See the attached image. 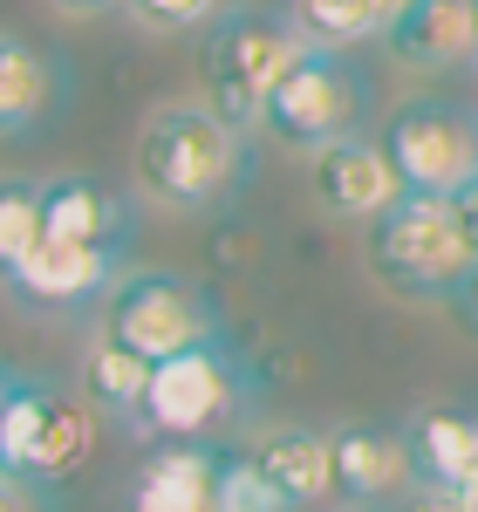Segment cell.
Here are the masks:
<instances>
[{"mask_svg": "<svg viewBox=\"0 0 478 512\" xmlns=\"http://www.w3.org/2000/svg\"><path fill=\"white\" fill-rule=\"evenodd\" d=\"M212 512H287V499L260 478V465L246 451H226L219 458V485H212Z\"/></svg>", "mask_w": 478, "mask_h": 512, "instance_id": "21", "label": "cell"}, {"mask_svg": "<svg viewBox=\"0 0 478 512\" xmlns=\"http://www.w3.org/2000/svg\"><path fill=\"white\" fill-rule=\"evenodd\" d=\"M246 158H253V130H239L212 103L185 96V103H158L144 117L130 171H137V192L151 205L199 219V212H219L239 192Z\"/></svg>", "mask_w": 478, "mask_h": 512, "instance_id": "1", "label": "cell"}, {"mask_svg": "<svg viewBox=\"0 0 478 512\" xmlns=\"http://www.w3.org/2000/svg\"><path fill=\"white\" fill-rule=\"evenodd\" d=\"M458 205H465V219H472V233H478V185H472L465 198H458Z\"/></svg>", "mask_w": 478, "mask_h": 512, "instance_id": "28", "label": "cell"}, {"mask_svg": "<svg viewBox=\"0 0 478 512\" xmlns=\"http://www.w3.org/2000/svg\"><path fill=\"white\" fill-rule=\"evenodd\" d=\"M48 239V205H41V178H0V280L14 274L28 253Z\"/></svg>", "mask_w": 478, "mask_h": 512, "instance_id": "20", "label": "cell"}, {"mask_svg": "<svg viewBox=\"0 0 478 512\" xmlns=\"http://www.w3.org/2000/svg\"><path fill=\"white\" fill-rule=\"evenodd\" d=\"M308 35L280 7H233L205 35V103L239 130H260V110L280 89V76L301 62Z\"/></svg>", "mask_w": 478, "mask_h": 512, "instance_id": "4", "label": "cell"}, {"mask_svg": "<svg viewBox=\"0 0 478 512\" xmlns=\"http://www.w3.org/2000/svg\"><path fill=\"white\" fill-rule=\"evenodd\" d=\"M96 424L103 417L89 410V396L62 390L48 376H14L7 417H0V472L35 485V492H62L89 465Z\"/></svg>", "mask_w": 478, "mask_h": 512, "instance_id": "5", "label": "cell"}, {"mask_svg": "<svg viewBox=\"0 0 478 512\" xmlns=\"http://www.w3.org/2000/svg\"><path fill=\"white\" fill-rule=\"evenodd\" d=\"M41 499H48V492H35V485H21V478L0 472V512H48Z\"/></svg>", "mask_w": 478, "mask_h": 512, "instance_id": "23", "label": "cell"}, {"mask_svg": "<svg viewBox=\"0 0 478 512\" xmlns=\"http://www.w3.org/2000/svg\"><path fill=\"white\" fill-rule=\"evenodd\" d=\"M431 512H478V478H465L458 492H438V499H431Z\"/></svg>", "mask_w": 478, "mask_h": 512, "instance_id": "24", "label": "cell"}, {"mask_svg": "<svg viewBox=\"0 0 478 512\" xmlns=\"http://www.w3.org/2000/svg\"><path fill=\"white\" fill-rule=\"evenodd\" d=\"M103 335H117L123 349H137L144 362H164L178 349H199L212 335H226L219 315V294L199 274H178V267H130L117 280V294L103 301L96 315Z\"/></svg>", "mask_w": 478, "mask_h": 512, "instance_id": "7", "label": "cell"}, {"mask_svg": "<svg viewBox=\"0 0 478 512\" xmlns=\"http://www.w3.org/2000/svg\"><path fill=\"white\" fill-rule=\"evenodd\" d=\"M48 7H62V14H96V7H123V0H48Z\"/></svg>", "mask_w": 478, "mask_h": 512, "instance_id": "26", "label": "cell"}, {"mask_svg": "<svg viewBox=\"0 0 478 512\" xmlns=\"http://www.w3.org/2000/svg\"><path fill=\"white\" fill-rule=\"evenodd\" d=\"M219 444H185V437H158L144 451V465L130 478L123 512H212V485H219Z\"/></svg>", "mask_w": 478, "mask_h": 512, "instance_id": "14", "label": "cell"}, {"mask_svg": "<svg viewBox=\"0 0 478 512\" xmlns=\"http://www.w3.org/2000/svg\"><path fill=\"white\" fill-rule=\"evenodd\" d=\"M130 274V253L110 246H82V239H41L35 253L0 280L7 301L21 315H48V321H76V315H103V301L117 294V280Z\"/></svg>", "mask_w": 478, "mask_h": 512, "instance_id": "9", "label": "cell"}, {"mask_svg": "<svg viewBox=\"0 0 478 512\" xmlns=\"http://www.w3.org/2000/svg\"><path fill=\"white\" fill-rule=\"evenodd\" d=\"M239 451L287 499V512L335 506V431H315V424H253Z\"/></svg>", "mask_w": 478, "mask_h": 512, "instance_id": "12", "label": "cell"}, {"mask_svg": "<svg viewBox=\"0 0 478 512\" xmlns=\"http://www.w3.org/2000/svg\"><path fill=\"white\" fill-rule=\"evenodd\" d=\"M472 7H478V0H472Z\"/></svg>", "mask_w": 478, "mask_h": 512, "instance_id": "29", "label": "cell"}, {"mask_svg": "<svg viewBox=\"0 0 478 512\" xmlns=\"http://www.w3.org/2000/svg\"><path fill=\"white\" fill-rule=\"evenodd\" d=\"M308 198H315V212L342 219V226H376L403 198V178L390 164V151H383V137L356 130V137H342V144L308 158Z\"/></svg>", "mask_w": 478, "mask_h": 512, "instance_id": "11", "label": "cell"}, {"mask_svg": "<svg viewBox=\"0 0 478 512\" xmlns=\"http://www.w3.org/2000/svg\"><path fill=\"white\" fill-rule=\"evenodd\" d=\"M369 110H376V89L342 48H301V62L280 76V89L260 110V137L294 158H315L328 144L369 130Z\"/></svg>", "mask_w": 478, "mask_h": 512, "instance_id": "3", "label": "cell"}, {"mask_svg": "<svg viewBox=\"0 0 478 512\" xmlns=\"http://www.w3.org/2000/svg\"><path fill=\"white\" fill-rule=\"evenodd\" d=\"M410 492H424L410 431L397 424H335V512H390Z\"/></svg>", "mask_w": 478, "mask_h": 512, "instance_id": "10", "label": "cell"}, {"mask_svg": "<svg viewBox=\"0 0 478 512\" xmlns=\"http://www.w3.org/2000/svg\"><path fill=\"white\" fill-rule=\"evenodd\" d=\"M130 7V21L137 28H151V35H212L233 7L226 0H123Z\"/></svg>", "mask_w": 478, "mask_h": 512, "instance_id": "22", "label": "cell"}, {"mask_svg": "<svg viewBox=\"0 0 478 512\" xmlns=\"http://www.w3.org/2000/svg\"><path fill=\"white\" fill-rule=\"evenodd\" d=\"M362 267L410 308H458L478 267V233L458 198L403 192L376 226H362Z\"/></svg>", "mask_w": 478, "mask_h": 512, "instance_id": "2", "label": "cell"}, {"mask_svg": "<svg viewBox=\"0 0 478 512\" xmlns=\"http://www.w3.org/2000/svg\"><path fill=\"white\" fill-rule=\"evenodd\" d=\"M253 403V376L226 335H212L199 349H178L151 362V403H144V437H185V444H212V437L239 424Z\"/></svg>", "mask_w": 478, "mask_h": 512, "instance_id": "6", "label": "cell"}, {"mask_svg": "<svg viewBox=\"0 0 478 512\" xmlns=\"http://www.w3.org/2000/svg\"><path fill=\"white\" fill-rule=\"evenodd\" d=\"M62 103V62L28 35L0 28V137H28Z\"/></svg>", "mask_w": 478, "mask_h": 512, "instance_id": "17", "label": "cell"}, {"mask_svg": "<svg viewBox=\"0 0 478 512\" xmlns=\"http://www.w3.org/2000/svg\"><path fill=\"white\" fill-rule=\"evenodd\" d=\"M7 396H14V369L0 362V417H7Z\"/></svg>", "mask_w": 478, "mask_h": 512, "instance_id": "27", "label": "cell"}, {"mask_svg": "<svg viewBox=\"0 0 478 512\" xmlns=\"http://www.w3.org/2000/svg\"><path fill=\"white\" fill-rule=\"evenodd\" d=\"M41 205H48V233L55 239H82V246L130 253V219H137V205H130L110 178L55 171V178H41Z\"/></svg>", "mask_w": 478, "mask_h": 512, "instance_id": "15", "label": "cell"}, {"mask_svg": "<svg viewBox=\"0 0 478 512\" xmlns=\"http://www.w3.org/2000/svg\"><path fill=\"white\" fill-rule=\"evenodd\" d=\"M403 0H287L294 28L308 35V48H362V41H383V28L397 21Z\"/></svg>", "mask_w": 478, "mask_h": 512, "instance_id": "19", "label": "cell"}, {"mask_svg": "<svg viewBox=\"0 0 478 512\" xmlns=\"http://www.w3.org/2000/svg\"><path fill=\"white\" fill-rule=\"evenodd\" d=\"M458 321L478 328V267H472V280H465V294H458Z\"/></svg>", "mask_w": 478, "mask_h": 512, "instance_id": "25", "label": "cell"}, {"mask_svg": "<svg viewBox=\"0 0 478 512\" xmlns=\"http://www.w3.org/2000/svg\"><path fill=\"white\" fill-rule=\"evenodd\" d=\"M383 55L417 76H451L478 62V7L472 0H403L383 28Z\"/></svg>", "mask_w": 478, "mask_h": 512, "instance_id": "13", "label": "cell"}, {"mask_svg": "<svg viewBox=\"0 0 478 512\" xmlns=\"http://www.w3.org/2000/svg\"><path fill=\"white\" fill-rule=\"evenodd\" d=\"M383 151L397 164L403 192L465 198L478 185V110L444 103V96H410L383 117Z\"/></svg>", "mask_w": 478, "mask_h": 512, "instance_id": "8", "label": "cell"}, {"mask_svg": "<svg viewBox=\"0 0 478 512\" xmlns=\"http://www.w3.org/2000/svg\"><path fill=\"white\" fill-rule=\"evenodd\" d=\"M410 451H417V478H424V499L458 492L465 478H478V417L458 403H424L410 424Z\"/></svg>", "mask_w": 478, "mask_h": 512, "instance_id": "18", "label": "cell"}, {"mask_svg": "<svg viewBox=\"0 0 478 512\" xmlns=\"http://www.w3.org/2000/svg\"><path fill=\"white\" fill-rule=\"evenodd\" d=\"M82 396H89V410L103 417V424H117V431L144 437V403H151V362L137 349H123L117 335H89V349H82Z\"/></svg>", "mask_w": 478, "mask_h": 512, "instance_id": "16", "label": "cell"}]
</instances>
